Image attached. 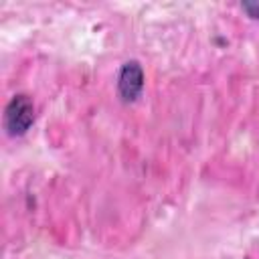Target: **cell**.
<instances>
[{
    "mask_svg": "<svg viewBox=\"0 0 259 259\" xmlns=\"http://www.w3.org/2000/svg\"><path fill=\"white\" fill-rule=\"evenodd\" d=\"M32 103L26 95H14L12 101L6 107V125L10 130V134H22L28 130V125L32 123Z\"/></svg>",
    "mask_w": 259,
    "mask_h": 259,
    "instance_id": "6da1fadb",
    "label": "cell"
},
{
    "mask_svg": "<svg viewBox=\"0 0 259 259\" xmlns=\"http://www.w3.org/2000/svg\"><path fill=\"white\" fill-rule=\"evenodd\" d=\"M142 69L138 63H125V67L119 73V91L125 99H134L142 89Z\"/></svg>",
    "mask_w": 259,
    "mask_h": 259,
    "instance_id": "7a4b0ae2",
    "label": "cell"
},
{
    "mask_svg": "<svg viewBox=\"0 0 259 259\" xmlns=\"http://www.w3.org/2000/svg\"><path fill=\"white\" fill-rule=\"evenodd\" d=\"M245 10H249V12H251V10H255V12H253V16H257V14H259V6H251V4H245Z\"/></svg>",
    "mask_w": 259,
    "mask_h": 259,
    "instance_id": "3957f363",
    "label": "cell"
}]
</instances>
